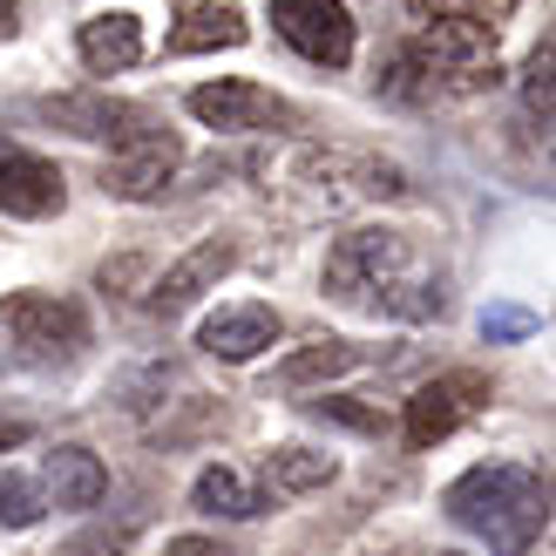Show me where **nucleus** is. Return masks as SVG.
Instances as JSON below:
<instances>
[{
	"mask_svg": "<svg viewBox=\"0 0 556 556\" xmlns=\"http://www.w3.org/2000/svg\"><path fill=\"white\" fill-rule=\"evenodd\" d=\"M441 556H462V549H441Z\"/></svg>",
	"mask_w": 556,
	"mask_h": 556,
	"instance_id": "obj_28",
	"label": "nucleus"
},
{
	"mask_svg": "<svg viewBox=\"0 0 556 556\" xmlns=\"http://www.w3.org/2000/svg\"><path fill=\"white\" fill-rule=\"evenodd\" d=\"M441 509H448V522L476 530L495 556H522L549 530V482L516 462H482L462 482H448Z\"/></svg>",
	"mask_w": 556,
	"mask_h": 556,
	"instance_id": "obj_1",
	"label": "nucleus"
},
{
	"mask_svg": "<svg viewBox=\"0 0 556 556\" xmlns=\"http://www.w3.org/2000/svg\"><path fill=\"white\" fill-rule=\"evenodd\" d=\"M190 509L198 516H225V522H244V516H258L265 503L252 489H244V476L238 468H225V462H211L198 482H190Z\"/></svg>",
	"mask_w": 556,
	"mask_h": 556,
	"instance_id": "obj_17",
	"label": "nucleus"
},
{
	"mask_svg": "<svg viewBox=\"0 0 556 556\" xmlns=\"http://www.w3.org/2000/svg\"><path fill=\"white\" fill-rule=\"evenodd\" d=\"M68 204V184H62V170H54L48 156H27V150H14V156H0V217H54Z\"/></svg>",
	"mask_w": 556,
	"mask_h": 556,
	"instance_id": "obj_11",
	"label": "nucleus"
},
{
	"mask_svg": "<svg viewBox=\"0 0 556 556\" xmlns=\"http://www.w3.org/2000/svg\"><path fill=\"white\" fill-rule=\"evenodd\" d=\"M244 14L231 8V0H190V8L177 14V27H170V54H211V48H244Z\"/></svg>",
	"mask_w": 556,
	"mask_h": 556,
	"instance_id": "obj_14",
	"label": "nucleus"
},
{
	"mask_svg": "<svg viewBox=\"0 0 556 556\" xmlns=\"http://www.w3.org/2000/svg\"><path fill=\"white\" fill-rule=\"evenodd\" d=\"M401 62L414 68L421 89H482L503 75L495 62V27L468 21V14H421L414 41L401 48Z\"/></svg>",
	"mask_w": 556,
	"mask_h": 556,
	"instance_id": "obj_2",
	"label": "nucleus"
},
{
	"mask_svg": "<svg viewBox=\"0 0 556 556\" xmlns=\"http://www.w3.org/2000/svg\"><path fill=\"white\" fill-rule=\"evenodd\" d=\"M231 265H238V244H231V238H204V244H190V252H184L170 271H163L150 292H143V299H150V313H163V319L184 313V305H190V299H204Z\"/></svg>",
	"mask_w": 556,
	"mask_h": 556,
	"instance_id": "obj_9",
	"label": "nucleus"
},
{
	"mask_svg": "<svg viewBox=\"0 0 556 556\" xmlns=\"http://www.w3.org/2000/svg\"><path fill=\"white\" fill-rule=\"evenodd\" d=\"M41 116L62 123V129H75V136H109V143L150 123L136 102H109V96H62V102H41Z\"/></svg>",
	"mask_w": 556,
	"mask_h": 556,
	"instance_id": "obj_15",
	"label": "nucleus"
},
{
	"mask_svg": "<svg viewBox=\"0 0 556 556\" xmlns=\"http://www.w3.org/2000/svg\"><path fill=\"white\" fill-rule=\"evenodd\" d=\"M258 476H265L271 495H313V489H326L332 476H340V462L319 455V448H299V441H286V448H271V455L258 462Z\"/></svg>",
	"mask_w": 556,
	"mask_h": 556,
	"instance_id": "obj_16",
	"label": "nucleus"
},
{
	"mask_svg": "<svg viewBox=\"0 0 556 556\" xmlns=\"http://www.w3.org/2000/svg\"><path fill=\"white\" fill-rule=\"evenodd\" d=\"M522 102H530V116L549 129V35H543V48L530 54V68H522Z\"/></svg>",
	"mask_w": 556,
	"mask_h": 556,
	"instance_id": "obj_21",
	"label": "nucleus"
},
{
	"mask_svg": "<svg viewBox=\"0 0 556 556\" xmlns=\"http://www.w3.org/2000/svg\"><path fill=\"white\" fill-rule=\"evenodd\" d=\"M75 54L89 75H123L143 62V21H136L129 8H109V14H89L75 35Z\"/></svg>",
	"mask_w": 556,
	"mask_h": 556,
	"instance_id": "obj_12",
	"label": "nucleus"
},
{
	"mask_svg": "<svg viewBox=\"0 0 556 556\" xmlns=\"http://www.w3.org/2000/svg\"><path fill=\"white\" fill-rule=\"evenodd\" d=\"M271 27L292 54L313 68H346L353 62V14L346 0H271Z\"/></svg>",
	"mask_w": 556,
	"mask_h": 556,
	"instance_id": "obj_7",
	"label": "nucleus"
},
{
	"mask_svg": "<svg viewBox=\"0 0 556 556\" xmlns=\"http://www.w3.org/2000/svg\"><path fill=\"white\" fill-rule=\"evenodd\" d=\"M319 414H332V421H346V428H359V434L380 428V414H374V407H353V401H319Z\"/></svg>",
	"mask_w": 556,
	"mask_h": 556,
	"instance_id": "obj_23",
	"label": "nucleus"
},
{
	"mask_svg": "<svg viewBox=\"0 0 556 556\" xmlns=\"http://www.w3.org/2000/svg\"><path fill=\"white\" fill-rule=\"evenodd\" d=\"M190 116L204 129H225V136H244V129H292L299 109L286 96H271L265 81H244V75H225V81H204L190 89Z\"/></svg>",
	"mask_w": 556,
	"mask_h": 556,
	"instance_id": "obj_8",
	"label": "nucleus"
},
{
	"mask_svg": "<svg viewBox=\"0 0 556 556\" xmlns=\"http://www.w3.org/2000/svg\"><path fill=\"white\" fill-rule=\"evenodd\" d=\"M123 543H129V530H89V536H75L62 556H123Z\"/></svg>",
	"mask_w": 556,
	"mask_h": 556,
	"instance_id": "obj_22",
	"label": "nucleus"
},
{
	"mask_svg": "<svg viewBox=\"0 0 556 556\" xmlns=\"http://www.w3.org/2000/svg\"><path fill=\"white\" fill-rule=\"evenodd\" d=\"M27 434H35V428H27L21 414H0V455H14V448H27Z\"/></svg>",
	"mask_w": 556,
	"mask_h": 556,
	"instance_id": "obj_26",
	"label": "nucleus"
},
{
	"mask_svg": "<svg viewBox=\"0 0 556 556\" xmlns=\"http://www.w3.org/2000/svg\"><path fill=\"white\" fill-rule=\"evenodd\" d=\"M0 332L35 359H62L89 340V319H81V305L54 299V292H8L0 299Z\"/></svg>",
	"mask_w": 556,
	"mask_h": 556,
	"instance_id": "obj_6",
	"label": "nucleus"
},
{
	"mask_svg": "<svg viewBox=\"0 0 556 556\" xmlns=\"http://www.w3.org/2000/svg\"><path fill=\"white\" fill-rule=\"evenodd\" d=\"M163 556H231V549L217 543V536H170V543H163Z\"/></svg>",
	"mask_w": 556,
	"mask_h": 556,
	"instance_id": "obj_24",
	"label": "nucleus"
},
{
	"mask_svg": "<svg viewBox=\"0 0 556 556\" xmlns=\"http://www.w3.org/2000/svg\"><path fill=\"white\" fill-rule=\"evenodd\" d=\"M14 8H21V0H0V41L14 35Z\"/></svg>",
	"mask_w": 556,
	"mask_h": 556,
	"instance_id": "obj_27",
	"label": "nucleus"
},
{
	"mask_svg": "<svg viewBox=\"0 0 556 556\" xmlns=\"http://www.w3.org/2000/svg\"><path fill=\"white\" fill-rule=\"evenodd\" d=\"M177 170H184V143L163 123H143V129H129V136L109 143L102 190L123 198V204H150V198H163V190L177 184Z\"/></svg>",
	"mask_w": 556,
	"mask_h": 556,
	"instance_id": "obj_3",
	"label": "nucleus"
},
{
	"mask_svg": "<svg viewBox=\"0 0 556 556\" xmlns=\"http://www.w3.org/2000/svg\"><path fill=\"white\" fill-rule=\"evenodd\" d=\"M536 332V313H522V305H489L482 313V340L503 346V340H530Z\"/></svg>",
	"mask_w": 556,
	"mask_h": 556,
	"instance_id": "obj_20",
	"label": "nucleus"
},
{
	"mask_svg": "<svg viewBox=\"0 0 556 556\" xmlns=\"http://www.w3.org/2000/svg\"><path fill=\"white\" fill-rule=\"evenodd\" d=\"M414 8H434V14H468V21H489V0H414Z\"/></svg>",
	"mask_w": 556,
	"mask_h": 556,
	"instance_id": "obj_25",
	"label": "nucleus"
},
{
	"mask_svg": "<svg viewBox=\"0 0 556 556\" xmlns=\"http://www.w3.org/2000/svg\"><path fill=\"white\" fill-rule=\"evenodd\" d=\"M359 353L353 340H319V346H299L292 359H278V387H319V380H340L359 367Z\"/></svg>",
	"mask_w": 556,
	"mask_h": 556,
	"instance_id": "obj_18",
	"label": "nucleus"
},
{
	"mask_svg": "<svg viewBox=\"0 0 556 556\" xmlns=\"http://www.w3.org/2000/svg\"><path fill=\"white\" fill-rule=\"evenodd\" d=\"M489 401H495V380L489 374H476V367L434 374L428 387H414V394H407V414H401L407 448H434V441H448L462 421H476Z\"/></svg>",
	"mask_w": 556,
	"mask_h": 556,
	"instance_id": "obj_5",
	"label": "nucleus"
},
{
	"mask_svg": "<svg viewBox=\"0 0 556 556\" xmlns=\"http://www.w3.org/2000/svg\"><path fill=\"white\" fill-rule=\"evenodd\" d=\"M278 340V313L258 299H244V305H217V313L198 326V346L211 359H231V367H244V359H258L265 346Z\"/></svg>",
	"mask_w": 556,
	"mask_h": 556,
	"instance_id": "obj_10",
	"label": "nucleus"
},
{
	"mask_svg": "<svg viewBox=\"0 0 556 556\" xmlns=\"http://www.w3.org/2000/svg\"><path fill=\"white\" fill-rule=\"evenodd\" d=\"M401 271H407V238L401 231H346V238H332V252H326V292L332 299H346V305H380L387 286H401Z\"/></svg>",
	"mask_w": 556,
	"mask_h": 556,
	"instance_id": "obj_4",
	"label": "nucleus"
},
{
	"mask_svg": "<svg viewBox=\"0 0 556 556\" xmlns=\"http://www.w3.org/2000/svg\"><path fill=\"white\" fill-rule=\"evenodd\" d=\"M27 522H41V489L21 476H0V530H27Z\"/></svg>",
	"mask_w": 556,
	"mask_h": 556,
	"instance_id": "obj_19",
	"label": "nucleus"
},
{
	"mask_svg": "<svg viewBox=\"0 0 556 556\" xmlns=\"http://www.w3.org/2000/svg\"><path fill=\"white\" fill-rule=\"evenodd\" d=\"M41 489L54 509H96L109 495V468L96 448H81V441H62V448H48L41 462Z\"/></svg>",
	"mask_w": 556,
	"mask_h": 556,
	"instance_id": "obj_13",
	"label": "nucleus"
}]
</instances>
